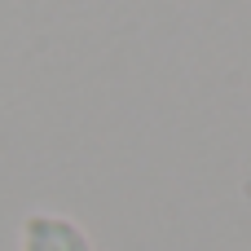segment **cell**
I'll list each match as a JSON object with an SVG mask.
<instances>
[{"mask_svg":"<svg viewBox=\"0 0 251 251\" xmlns=\"http://www.w3.org/2000/svg\"><path fill=\"white\" fill-rule=\"evenodd\" d=\"M22 251H93V238L62 212H31L22 221Z\"/></svg>","mask_w":251,"mask_h":251,"instance_id":"6da1fadb","label":"cell"}]
</instances>
